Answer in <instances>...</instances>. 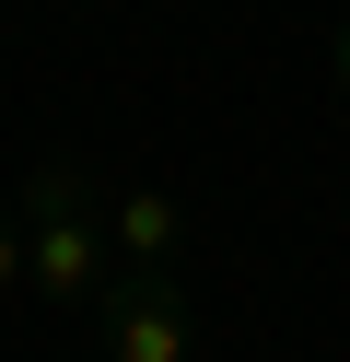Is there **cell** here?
Masks as SVG:
<instances>
[{"mask_svg": "<svg viewBox=\"0 0 350 362\" xmlns=\"http://www.w3.org/2000/svg\"><path fill=\"white\" fill-rule=\"evenodd\" d=\"M23 281L47 304H93L105 292V234H93V175L82 164L23 175Z\"/></svg>", "mask_w": 350, "mask_h": 362, "instance_id": "1", "label": "cell"}, {"mask_svg": "<svg viewBox=\"0 0 350 362\" xmlns=\"http://www.w3.org/2000/svg\"><path fill=\"white\" fill-rule=\"evenodd\" d=\"M93 327H105V362H187V281L175 269H105L93 292Z\"/></svg>", "mask_w": 350, "mask_h": 362, "instance_id": "2", "label": "cell"}, {"mask_svg": "<svg viewBox=\"0 0 350 362\" xmlns=\"http://www.w3.org/2000/svg\"><path fill=\"white\" fill-rule=\"evenodd\" d=\"M105 234H117V257H129V269H175L187 222H175V199H163V187H117V199H105Z\"/></svg>", "mask_w": 350, "mask_h": 362, "instance_id": "3", "label": "cell"}, {"mask_svg": "<svg viewBox=\"0 0 350 362\" xmlns=\"http://www.w3.org/2000/svg\"><path fill=\"white\" fill-rule=\"evenodd\" d=\"M0 292H23V222L0 211Z\"/></svg>", "mask_w": 350, "mask_h": 362, "instance_id": "4", "label": "cell"}, {"mask_svg": "<svg viewBox=\"0 0 350 362\" xmlns=\"http://www.w3.org/2000/svg\"><path fill=\"white\" fill-rule=\"evenodd\" d=\"M327 47H339V94H350V24H339V35H327Z\"/></svg>", "mask_w": 350, "mask_h": 362, "instance_id": "5", "label": "cell"}]
</instances>
